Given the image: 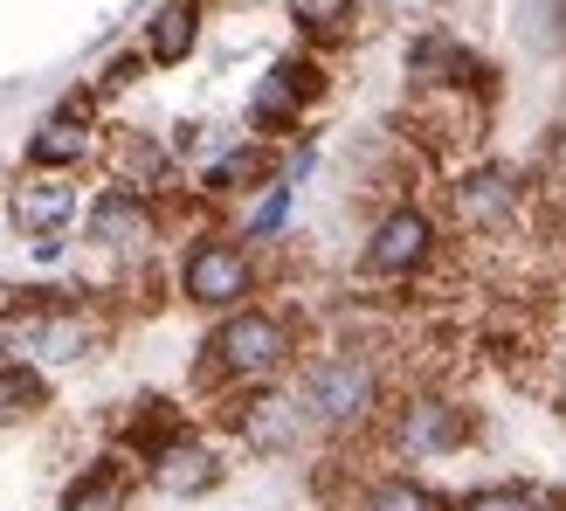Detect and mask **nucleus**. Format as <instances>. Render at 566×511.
<instances>
[{"mask_svg":"<svg viewBox=\"0 0 566 511\" xmlns=\"http://www.w3.org/2000/svg\"><path fill=\"white\" fill-rule=\"evenodd\" d=\"M297 366V319L291 311H276V304H235V311H221L214 332L201 338V374L208 387H270L283 380Z\"/></svg>","mask_w":566,"mask_h":511,"instance_id":"obj_1","label":"nucleus"},{"mask_svg":"<svg viewBox=\"0 0 566 511\" xmlns=\"http://www.w3.org/2000/svg\"><path fill=\"white\" fill-rule=\"evenodd\" d=\"M291 394L304 401L311 436H359L387 415V374L366 346H332L304 353L291 366Z\"/></svg>","mask_w":566,"mask_h":511,"instance_id":"obj_2","label":"nucleus"},{"mask_svg":"<svg viewBox=\"0 0 566 511\" xmlns=\"http://www.w3.org/2000/svg\"><path fill=\"white\" fill-rule=\"evenodd\" d=\"M256 283H263V263H256V242H242V236H221V229H201L187 249H180V263H174V291L193 304V311H235L256 298Z\"/></svg>","mask_w":566,"mask_h":511,"instance_id":"obj_3","label":"nucleus"},{"mask_svg":"<svg viewBox=\"0 0 566 511\" xmlns=\"http://www.w3.org/2000/svg\"><path fill=\"white\" fill-rule=\"evenodd\" d=\"M470 442H476V408H463L442 387H415L387 408V449L401 463H442V457H463Z\"/></svg>","mask_w":566,"mask_h":511,"instance_id":"obj_4","label":"nucleus"},{"mask_svg":"<svg viewBox=\"0 0 566 511\" xmlns=\"http://www.w3.org/2000/svg\"><path fill=\"white\" fill-rule=\"evenodd\" d=\"M442 255V215L429 201H394L359 242V277L366 283H415Z\"/></svg>","mask_w":566,"mask_h":511,"instance_id":"obj_5","label":"nucleus"},{"mask_svg":"<svg viewBox=\"0 0 566 511\" xmlns=\"http://www.w3.org/2000/svg\"><path fill=\"white\" fill-rule=\"evenodd\" d=\"M532 208V187L512 159H470L457 180H449V221L463 236H512Z\"/></svg>","mask_w":566,"mask_h":511,"instance_id":"obj_6","label":"nucleus"},{"mask_svg":"<svg viewBox=\"0 0 566 511\" xmlns=\"http://www.w3.org/2000/svg\"><path fill=\"white\" fill-rule=\"evenodd\" d=\"M166 221H159V194L146 187H125L111 180L97 187L91 201H83V242H91L97 255H118V263H146V255L159 249Z\"/></svg>","mask_w":566,"mask_h":511,"instance_id":"obj_7","label":"nucleus"},{"mask_svg":"<svg viewBox=\"0 0 566 511\" xmlns=\"http://www.w3.org/2000/svg\"><path fill=\"white\" fill-rule=\"evenodd\" d=\"M325 97V63L311 49H291L276 55V63L256 76V91H249V132L256 138H297L304 132V111Z\"/></svg>","mask_w":566,"mask_h":511,"instance_id":"obj_8","label":"nucleus"},{"mask_svg":"<svg viewBox=\"0 0 566 511\" xmlns=\"http://www.w3.org/2000/svg\"><path fill=\"white\" fill-rule=\"evenodd\" d=\"M91 159H104V132H97V91H70L49 118L28 132L21 166L35 174H83Z\"/></svg>","mask_w":566,"mask_h":511,"instance_id":"obj_9","label":"nucleus"},{"mask_svg":"<svg viewBox=\"0 0 566 511\" xmlns=\"http://www.w3.org/2000/svg\"><path fill=\"white\" fill-rule=\"evenodd\" d=\"M229 429H235V442L249 449V457H291V449H304L311 421H304L297 394L283 387V380H270V387H242L235 394Z\"/></svg>","mask_w":566,"mask_h":511,"instance_id":"obj_10","label":"nucleus"},{"mask_svg":"<svg viewBox=\"0 0 566 511\" xmlns=\"http://www.w3.org/2000/svg\"><path fill=\"white\" fill-rule=\"evenodd\" d=\"M8 221L14 236H63L83 221V187L76 174H35V166H21V180L8 187Z\"/></svg>","mask_w":566,"mask_h":511,"instance_id":"obj_11","label":"nucleus"},{"mask_svg":"<svg viewBox=\"0 0 566 511\" xmlns=\"http://www.w3.org/2000/svg\"><path fill=\"white\" fill-rule=\"evenodd\" d=\"M221 477H229V457L201 436V429H180L174 442L159 449V457H146V484L159 491V498H208V491H221Z\"/></svg>","mask_w":566,"mask_h":511,"instance_id":"obj_12","label":"nucleus"},{"mask_svg":"<svg viewBox=\"0 0 566 511\" xmlns=\"http://www.w3.org/2000/svg\"><path fill=\"white\" fill-rule=\"evenodd\" d=\"M408 83H415V91H484V83H491V63H484V55H476L463 35L429 28V35L408 42Z\"/></svg>","mask_w":566,"mask_h":511,"instance_id":"obj_13","label":"nucleus"},{"mask_svg":"<svg viewBox=\"0 0 566 511\" xmlns=\"http://www.w3.org/2000/svg\"><path fill=\"white\" fill-rule=\"evenodd\" d=\"M283 174V159H276V146L270 138H229L208 166H201V180H193V194L201 201H235V194H256V187H270Z\"/></svg>","mask_w":566,"mask_h":511,"instance_id":"obj_14","label":"nucleus"},{"mask_svg":"<svg viewBox=\"0 0 566 511\" xmlns=\"http://www.w3.org/2000/svg\"><path fill=\"white\" fill-rule=\"evenodd\" d=\"M104 166H111V180L146 187V194H166V187H174V174H180L174 146H166L159 132H132V125H118V132L104 138Z\"/></svg>","mask_w":566,"mask_h":511,"instance_id":"obj_15","label":"nucleus"},{"mask_svg":"<svg viewBox=\"0 0 566 511\" xmlns=\"http://www.w3.org/2000/svg\"><path fill=\"white\" fill-rule=\"evenodd\" d=\"M201 14H208V0H159V8L146 14L138 49L153 55V70H180L187 55L201 49Z\"/></svg>","mask_w":566,"mask_h":511,"instance_id":"obj_16","label":"nucleus"},{"mask_svg":"<svg viewBox=\"0 0 566 511\" xmlns=\"http://www.w3.org/2000/svg\"><path fill=\"white\" fill-rule=\"evenodd\" d=\"M353 511H457V498L436 491L429 477H408V470H380L353 491Z\"/></svg>","mask_w":566,"mask_h":511,"instance_id":"obj_17","label":"nucleus"},{"mask_svg":"<svg viewBox=\"0 0 566 511\" xmlns=\"http://www.w3.org/2000/svg\"><path fill=\"white\" fill-rule=\"evenodd\" d=\"M457 511H566V484H546V477H491L457 498Z\"/></svg>","mask_w":566,"mask_h":511,"instance_id":"obj_18","label":"nucleus"},{"mask_svg":"<svg viewBox=\"0 0 566 511\" xmlns=\"http://www.w3.org/2000/svg\"><path fill=\"white\" fill-rule=\"evenodd\" d=\"M63 511H132V470H125V457H104L91 470H76L70 491H63Z\"/></svg>","mask_w":566,"mask_h":511,"instance_id":"obj_19","label":"nucleus"},{"mask_svg":"<svg viewBox=\"0 0 566 511\" xmlns=\"http://www.w3.org/2000/svg\"><path fill=\"white\" fill-rule=\"evenodd\" d=\"M49 374L35 359H0V429H21V421H35L49 408Z\"/></svg>","mask_w":566,"mask_h":511,"instance_id":"obj_20","label":"nucleus"},{"mask_svg":"<svg viewBox=\"0 0 566 511\" xmlns=\"http://www.w3.org/2000/svg\"><path fill=\"white\" fill-rule=\"evenodd\" d=\"M283 14L304 42H346L359 21V0H283Z\"/></svg>","mask_w":566,"mask_h":511,"instance_id":"obj_21","label":"nucleus"},{"mask_svg":"<svg viewBox=\"0 0 566 511\" xmlns=\"http://www.w3.org/2000/svg\"><path fill=\"white\" fill-rule=\"evenodd\" d=\"M291 208H297V187L276 174V180L263 187V201L242 215V229H235V236H242V242H276L283 229H291Z\"/></svg>","mask_w":566,"mask_h":511,"instance_id":"obj_22","label":"nucleus"},{"mask_svg":"<svg viewBox=\"0 0 566 511\" xmlns=\"http://www.w3.org/2000/svg\"><path fill=\"white\" fill-rule=\"evenodd\" d=\"M146 70H153V55H146V49H118V55H111V63L97 70L91 91H97V97H118V91H132V83L146 76Z\"/></svg>","mask_w":566,"mask_h":511,"instance_id":"obj_23","label":"nucleus"},{"mask_svg":"<svg viewBox=\"0 0 566 511\" xmlns=\"http://www.w3.org/2000/svg\"><path fill=\"white\" fill-rule=\"evenodd\" d=\"M70 255V229L63 236H28V263H42V270H55Z\"/></svg>","mask_w":566,"mask_h":511,"instance_id":"obj_24","label":"nucleus"}]
</instances>
